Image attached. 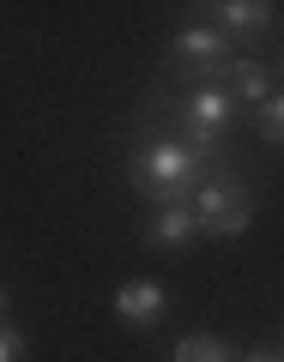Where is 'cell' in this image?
I'll use <instances>...</instances> for the list:
<instances>
[{
    "instance_id": "obj_6",
    "label": "cell",
    "mask_w": 284,
    "mask_h": 362,
    "mask_svg": "<svg viewBox=\"0 0 284 362\" xmlns=\"http://www.w3.org/2000/svg\"><path fill=\"white\" fill-rule=\"evenodd\" d=\"M212 13H218V25L236 30V37H260V30H272L278 6H266V0H224V6H212Z\"/></svg>"
},
{
    "instance_id": "obj_5",
    "label": "cell",
    "mask_w": 284,
    "mask_h": 362,
    "mask_svg": "<svg viewBox=\"0 0 284 362\" xmlns=\"http://www.w3.org/2000/svg\"><path fill=\"white\" fill-rule=\"evenodd\" d=\"M164 308H169V302H164V284H152V278H133V284L115 290V314H121L127 326H157V320H164Z\"/></svg>"
},
{
    "instance_id": "obj_7",
    "label": "cell",
    "mask_w": 284,
    "mask_h": 362,
    "mask_svg": "<svg viewBox=\"0 0 284 362\" xmlns=\"http://www.w3.org/2000/svg\"><path fill=\"white\" fill-rule=\"evenodd\" d=\"M152 235L157 247H181V242H194L200 235V223H194V206H157V218H152Z\"/></svg>"
},
{
    "instance_id": "obj_13",
    "label": "cell",
    "mask_w": 284,
    "mask_h": 362,
    "mask_svg": "<svg viewBox=\"0 0 284 362\" xmlns=\"http://www.w3.org/2000/svg\"><path fill=\"white\" fill-rule=\"evenodd\" d=\"M0 308H6V290H0Z\"/></svg>"
},
{
    "instance_id": "obj_4",
    "label": "cell",
    "mask_w": 284,
    "mask_h": 362,
    "mask_svg": "<svg viewBox=\"0 0 284 362\" xmlns=\"http://www.w3.org/2000/svg\"><path fill=\"white\" fill-rule=\"evenodd\" d=\"M176 54H181V61H194L206 85H224L230 66H236L230 37H224V30H206V25H188V30H181V37H176Z\"/></svg>"
},
{
    "instance_id": "obj_3",
    "label": "cell",
    "mask_w": 284,
    "mask_h": 362,
    "mask_svg": "<svg viewBox=\"0 0 284 362\" xmlns=\"http://www.w3.org/2000/svg\"><path fill=\"white\" fill-rule=\"evenodd\" d=\"M236 115V97L224 85H194L188 90V103H181V145L194 157H212L224 145V127Z\"/></svg>"
},
{
    "instance_id": "obj_1",
    "label": "cell",
    "mask_w": 284,
    "mask_h": 362,
    "mask_svg": "<svg viewBox=\"0 0 284 362\" xmlns=\"http://www.w3.org/2000/svg\"><path fill=\"white\" fill-rule=\"evenodd\" d=\"M206 169V157H194L181 139H152L133 151V187H140L145 199H157V206H188V187H194V175Z\"/></svg>"
},
{
    "instance_id": "obj_9",
    "label": "cell",
    "mask_w": 284,
    "mask_h": 362,
    "mask_svg": "<svg viewBox=\"0 0 284 362\" xmlns=\"http://www.w3.org/2000/svg\"><path fill=\"white\" fill-rule=\"evenodd\" d=\"M230 97H242V103H266V73H260L254 61H236L230 66Z\"/></svg>"
},
{
    "instance_id": "obj_11",
    "label": "cell",
    "mask_w": 284,
    "mask_h": 362,
    "mask_svg": "<svg viewBox=\"0 0 284 362\" xmlns=\"http://www.w3.org/2000/svg\"><path fill=\"white\" fill-rule=\"evenodd\" d=\"M18 356H25V332L0 326V362H18Z\"/></svg>"
},
{
    "instance_id": "obj_12",
    "label": "cell",
    "mask_w": 284,
    "mask_h": 362,
    "mask_svg": "<svg viewBox=\"0 0 284 362\" xmlns=\"http://www.w3.org/2000/svg\"><path fill=\"white\" fill-rule=\"evenodd\" d=\"M248 362H278V356H266V350H260V356H248Z\"/></svg>"
},
{
    "instance_id": "obj_2",
    "label": "cell",
    "mask_w": 284,
    "mask_h": 362,
    "mask_svg": "<svg viewBox=\"0 0 284 362\" xmlns=\"http://www.w3.org/2000/svg\"><path fill=\"white\" fill-rule=\"evenodd\" d=\"M194 223H200V235H212V242H236V235L254 223V199H248L242 181L206 175L200 194H194Z\"/></svg>"
},
{
    "instance_id": "obj_8",
    "label": "cell",
    "mask_w": 284,
    "mask_h": 362,
    "mask_svg": "<svg viewBox=\"0 0 284 362\" xmlns=\"http://www.w3.org/2000/svg\"><path fill=\"white\" fill-rule=\"evenodd\" d=\"M176 362H230V344L212 338V332H188L176 344Z\"/></svg>"
},
{
    "instance_id": "obj_10",
    "label": "cell",
    "mask_w": 284,
    "mask_h": 362,
    "mask_svg": "<svg viewBox=\"0 0 284 362\" xmlns=\"http://www.w3.org/2000/svg\"><path fill=\"white\" fill-rule=\"evenodd\" d=\"M260 133H266L272 145H284V97H266V103H260Z\"/></svg>"
}]
</instances>
